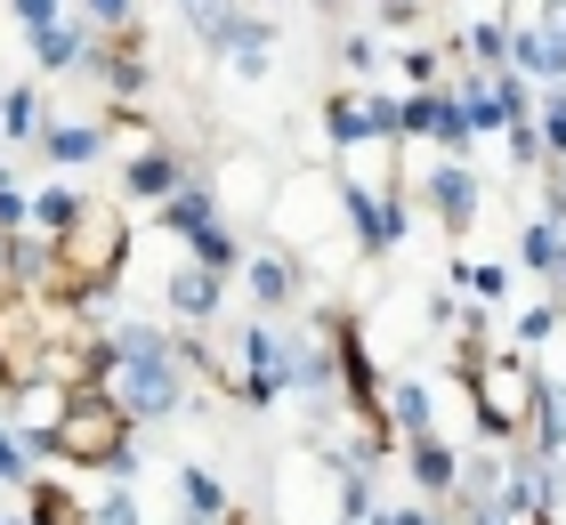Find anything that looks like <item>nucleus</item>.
Segmentation results:
<instances>
[{"mask_svg":"<svg viewBox=\"0 0 566 525\" xmlns=\"http://www.w3.org/2000/svg\"><path fill=\"white\" fill-rule=\"evenodd\" d=\"M397 9H413V0H397Z\"/></svg>","mask_w":566,"mask_h":525,"instance_id":"32","label":"nucleus"},{"mask_svg":"<svg viewBox=\"0 0 566 525\" xmlns=\"http://www.w3.org/2000/svg\"><path fill=\"white\" fill-rule=\"evenodd\" d=\"M534 138H543V154H551V162H566V82L543 97V122H534Z\"/></svg>","mask_w":566,"mask_h":525,"instance_id":"19","label":"nucleus"},{"mask_svg":"<svg viewBox=\"0 0 566 525\" xmlns=\"http://www.w3.org/2000/svg\"><path fill=\"white\" fill-rule=\"evenodd\" d=\"M494 380H502V388H526V380H518V364H494ZM478 429H485V444H510V437H518V420H510L502 405H485V412H478Z\"/></svg>","mask_w":566,"mask_h":525,"instance_id":"18","label":"nucleus"},{"mask_svg":"<svg viewBox=\"0 0 566 525\" xmlns=\"http://www.w3.org/2000/svg\"><path fill=\"white\" fill-rule=\"evenodd\" d=\"M114 412L122 420H163L187 405V364H178V348L154 324H122L114 332Z\"/></svg>","mask_w":566,"mask_h":525,"instance_id":"1","label":"nucleus"},{"mask_svg":"<svg viewBox=\"0 0 566 525\" xmlns=\"http://www.w3.org/2000/svg\"><path fill=\"white\" fill-rule=\"evenodd\" d=\"M17 24H24V41H41L49 24H65V0H17Z\"/></svg>","mask_w":566,"mask_h":525,"instance_id":"24","label":"nucleus"},{"mask_svg":"<svg viewBox=\"0 0 566 525\" xmlns=\"http://www.w3.org/2000/svg\"><path fill=\"white\" fill-rule=\"evenodd\" d=\"M405 461H413V485L429 493V502H453L461 461H453V444H446V437H413V444H405Z\"/></svg>","mask_w":566,"mask_h":525,"instance_id":"6","label":"nucleus"},{"mask_svg":"<svg viewBox=\"0 0 566 525\" xmlns=\"http://www.w3.org/2000/svg\"><path fill=\"white\" fill-rule=\"evenodd\" d=\"M558 195H566V187H558Z\"/></svg>","mask_w":566,"mask_h":525,"instance_id":"36","label":"nucleus"},{"mask_svg":"<svg viewBox=\"0 0 566 525\" xmlns=\"http://www.w3.org/2000/svg\"><path fill=\"white\" fill-rule=\"evenodd\" d=\"M154 219L195 243V234H211V227H219V202H211V187H195V178H187L178 195H163V210H154Z\"/></svg>","mask_w":566,"mask_h":525,"instance_id":"10","label":"nucleus"},{"mask_svg":"<svg viewBox=\"0 0 566 525\" xmlns=\"http://www.w3.org/2000/svg\"><path fill=\"white\" fill-rule=\"evenodd\" d=\"M41 154H49L57 170H82V162L106 154V129H97V122H57V129H49V122H41Z\"/></svg>","mask_w":566,"mask_h":525,"instance_id":"8","label":"nucleus"},{"mask_svg":"<svg viewBox=\"0 0 566 525\" xmlns=\"http://www.w3.org/2000/svg\"><path fill=\"white\" fill-rule=\"evenodd\" d=\"M0 129H9V138H33V129H41L33 90H9V97H0Z\"/></svg>","mask_w":566,"mask_h":525,"instance_id":"21","label":"nucleus"},{"mask_svg":"<svg viewBox=\"0 0 566 525\" xmlns=\"http://www.w3.org/2000/svg\"><path fill=\"white\" fill-rule=\"evenodd\" d=\"M526 525H558V517H551V510H534V517H526Z\"/></svg>","mask_w":566,"mask_h":525,"instance_id":"30","label":"nucleus"},{"mask_svg":"<svg viewBox=\"0 0 566 525\" xmlns=\"http://www.w3.org/2000/svg\"><path fill=\"white\" fill-rule=\"evenodd\" d=\"M470 49H478V57L502 73V65H510V24H502V17H494V24L478 17V24H470Z\"/></svg>","mask_w":566,"mask_h":525,"instance_id":"22","label":"nucleus"},{"mask_svg":"<svg viewBox=\"0 0 566 525\" xmlns=\"http://www.w3.org/2000/svg\"><path fill=\"white\" fill-rule=\"evenodd\" d=\"M82 210H90V202L73 195V187H41V195H33V227L49 234V243H65V234L82 227Z\"/></svg>","mask_w":566,"mask_h":525,"instance_id":"12","label":"nucleus"},{"mask_svg":"<svg viewBox=\"0 0 566 525\" xmlns=\"http://www.w3.org/2000/svg\"><path fill=\"white\" fill-rule=\"evenodd\" d=\"M195 267H211V275H227V267H243V243L227 227H211V234H195Z\"/></svg>","mask_w":566,"mask_h":525,"instance_id":"17","label":"nucleus"},{"mask_svg":"<svg viewBox=\"0 0 566 525\" xmlns=\"http://www.w3.org/2000/svg\"><path fill=\"white\" fill-rule=\"evenodd\" d=\"M332 525H348V517H332Z\"/></svg>","mask_w":566,"mask_h":525,"instance_id":"34","label":"nucleus"},{"mask_svg":"<svg viewBox=\"0 0 566 525\" xmlns=\"http://www.w3.org/2000/svg\"><path fill=\"white\" fill-rule=\"evenodd\" d=\"M324 9H332V0H324Z\"/></svg>","mask_w":566,"mask_h":525,"instance_id":"35","label":"nucleus"},{"mask_svg":"<svg viewBox=\"0 0 566 525\" xmlns=\"http://www.w3.org/2000/svg\"><path fill=\"white\" fill-rule=\"evenodd\" d=\"M235 356H243V388H235V397H243L251 412H268L283 388H292V372H300V332L243 324V332H235Z\"/></svg>","mask_w":566,"mask_h":525,"instance_id":"2","label":"nucleus"},{"mask_svg":"<svg viewBox=\"0 0 566 525\" xmlns=\"http://www.w3.org/2000/svg\"><path fill=\"white\" fill-rule=\"evenodd\" d=\"M421 195H429V210H437V227H453V234H470L478 210H485V187H478L470 162H429Z\"/></svg>","mask_w":566,"mask_h":525,"instance_id":"4","label":"nucleus"},{"mask_svg":"<svg viewBox=\"0 0 566 525\" xmlns=\"http://www.w3.org/2000/svg\"><path fill=\"white\" fill-rule=\"evenodd\" d=\"M178 493H187V525H219L227 517V485L211 469H178Z\"/></svg>","mask_w":566,"mask_h":525,"instance_id":"14","label":"nucleus"},{"mask_svg":"<svg viewBox=\"0 0 566 525\" xmlns=\"http://www.w3.org/2000/svg\"><path fill=\"white\" fill-rule=\"evenodd\" d=\"M453 275H461V292H470V300H502L510 292V275L494 267V259H461Z\"/></svg>","mask_w":566,"mask_h":525,"instance_id":"20","label":"nucleus"},{"mask_svg":"<svg viewBox=\"0 0 566 525\" xmlns=\"http://www.w3.org/2000/svg\"><path fill=\"white\" fill-rule=\"evenodd\" d=\"M348 234H356V251L365 259H380V251H397L405 243V202L389 195V187H365V178H348Z\"/></svg>","mask_w":566,"mask_h":525,"instance_id":"3","label":"nucleus"},{"mask_svg":"<svg viewBox=\"0 0 566 525\" xmlns=\"http://www.w3.org/2000/svg\"><path fill=\"white\" fill-rule=\"evenodd\" d=\"M470 525H502V517H494V510H478V502H470Z\"/></svg>","mask_w":566,"mask_h":525,"instance_id":"29","label":"nucleus"},{"mask_svg":"<svg viewBox=\"0 0 566 525\" xmlns=\"http://www.w3.org/2000/svg\"><path fill=\"white\" fill-rule=\"evenodd\" d=\"M90 525H138V502H130V485H114L106 502L90 510Z\"/></svg>","mask_w":566,"mask_h":525,"instance_id":"26","label":"nucleus"},{"mask_svg":"<svg viewBox=\"0 0 566 525\" xmlns=\"http://www.w3.org/2000/svg\"><path fill=\"white\" fill-rule=\"evenodd\" d=\"M163 300L178 307V315H219V300H227V275H211V267H178V275H163Z\"/></svg>","mask_w":566,"mask_h":525,"instance_id":"7","label":"nucleus"},{"mask_svg":"<svg viewBox=\"0 0 566 525\" xmlns=\"http://www.w3.org/2000/svg\"><path fill=\"white\" fill-rule=\"evenodd\" d=\"M178 187H187V162H178L170 146L130 154V195H138V202H163V195H178Z\"/></svg>","mask_w":566,"mask_h":525,"instance_id":"9","label":"nucleus"},{"mask_svg":"<svg viewBox=\"0 0 566 525\" xmlns=\"http://www.w3.org/2000/svg\"><path fill=\"white\" fill-rule=\"evenodd\" d=\"M551 332H558V307H526L518 315V348H543Z\"/></svg>","mask_w":566,"mask_h":525,"instance_id":"27","label":"nucleus"},{"mask_svg":"<svg viewBox=\"0 0 566 525\" xmlns=\"http://www.w3.org/2000/svg\"><path fill=\"white\" fill-rule=\"evenodd\" d=\"M429 525H446V517H429Z\"/></svg>","mask_w":566,"mask_h":525,"instance_id":"33","label":"nucleus"},{"mask_svg":"<svg viewBox=\"0 0 566 525\" xmlns=\"http://www.w3.org/2000/svg\"><path fill=\"white\" fill-rule=\"evenodd\" d=\"M24 477H33V453H24L17 429H0V485H24Z\"/></svg>","mask_w":566,"mask_h":525,"instance_id":"25","label":"nucleus"},{"mask_svg":"<svg viewBox=\"0 0 566 525\" xmlns=\"http://www.w3.org/2000/svg\"><path fill=\"white\" fill-rule=\"evenodd\" d=\"M324 129H332V146H365V97H356V82L324 105Z\"/></svg>","mask_w":566,"mask_h":525,"instance_id":"15","label":"nucleus"},{"mask_svg":"<svg viewBox=\"0 0 566 525\" xmlns=\"http://www.w3.org/2000/svg\"><path fill=\"white\" fill-rule=\"evenodd\" d=\"M82 17H90L97 41H106V33H130V0H82Z\"/></svg>","mask_w":566,"mask_h":525,"instance_id":"23","label":"nucleus"},{"mask_svg":"<svg viewBox=\"0 0 566 525\" xmlns=\"http://www.w3.org/2000/svg\"><path fill=\"white\" fill-rule=\"evenodd\" d=\"M243 283H251V300H260V307H292L300 300V275H292V259H283V251L243 259Z\"/></svg>","mask_w":566,"mask_h":525,"instance_id":"11","label":"nucleus"},{"mask_svg":"<svg viewBox=\"0 0 566 525\" xmlns=\"http://www.w3.org/2000/svg\"><path fill=\"white\" fill-rule=\"evenodd\" d=\"M340 65H348V73H373V65H380V41H373V33H348V41H340Z\"/></svg>","mask_w":566,"mask_h":525,"instance_id":"28","label":"nucleus"},{"mask_svg":"<svg viewBox=\"0 0 566 525\" xmlns=\"http://www.w3.org/2000/svg\"><path fill=\"white\" fill-rule=\"evenodd\" d=\"M90 41H97L90 24H73V17H65V24H49V33L33 41V57H41L49 73H65V65H82V57H90Z\"/></svg>","mask_w":566,"mask_h":525,"instance_id":"13","label":"nucleus"},{"mask_svg":"<svg viewBox=\"0 0 566 525\" xmlns=\"http://www.w3.org/2000/svg\"><path fill=\"white\" fill-rule=\"evenodd\" d=\"M526 429H534V461L566 453V380H534L526 388Z\"/></svg>","mask_w":566,"mask_h":525,"instance_id":"5","label":"nucleus"},{"mask_svg":"<svg viewBox=\"0 0 566 525\" xmlns=\"http://www.w3.org/2000/svg\"><path fill=\"white\" fill-rule=\"evenodd\" d=\"M558 251H566V234L543 219V210H534V219H526V267H534V275H551V267H558Z\"/></svg>","mask_w":566,"mask_h":525,"instance_id":"16","label":"nucleus"},{"mask_svg":"<svg viewBox=\"0 0 566 525\" xmlns=\"http://www.w3.org/2000/svg\"><path fill=\"white\" fill-rule=\"evenodd\" d=\"M558 267H566V251H558ZM558 283H566V275H558Z\"/></svg>","mask_w":566,"mask_h":525,"instance_id":"31","label":"nucleus"}]
</instances>
